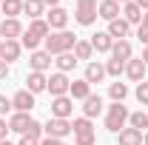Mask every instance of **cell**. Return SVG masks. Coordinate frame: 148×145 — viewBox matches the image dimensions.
Masks as SVG:
<instances>
[{
  "instance_id": "c3c4849f",
  "label": "cell",
  "mask_w": 148,
  "mask_h": 145,
  "mask_svg": "<svg viewBox=\"0 0 148 145\" xmlns=\"http://www.w3.org/2000/svg\"><path fill=\"white\" fill-rule=\"evenodd\" d=\"M0 51H3V40H0Z\"/></svg>"
},
{
  "instance_id": "7c38bea8",
  "label": "cell",
  "mask_w": 148,
  "mask_h": 145,
  "mask_svg": "<svg viewBox=\"0 0 148 145\" xmlns=\"http://www.w3.org/2000/svg\"><path fill=\"white\" fill-rule=\"evenodd\" d=\"M145 71H148V66L143 60H134V57H131L128 63H125V74H128L131 83H143V80H145Z\"/></svg>"
},
{
  "instance_id": "d6a6232c",
  "label": "cell",
  "mask_w": 148,
  "mask_h": 145,
  "mask_svg": "<svg viewBox=\"0 0 148 145\" xmlns=\"http://www.w3.org/2000/svg\"><path fill=\"white\" fill-rule=\"evenodd\" d=\"M71 128H74V134H80V131H94V125H91V120H88V117H80V120H74Z\"/></svg>"
},
{
  "instance_id": "1f68e13d",
  "label": "cell",
  "mask_w": 148,
  "mask_h": 145,
  "mask_svg": "<svg viewBox=\"0 0 148 145\" xmlns=\"http://www.w3.org/2000/svg\"><path fill=\"white\" fill-rule=\"evenodd\" d=\"M94 142H97L94 131H80V134H74V145H94Z\"/></svg>"
},
{
  "instance_id": "52a82bcc",
  "label": "cell",
  "mask_w": 148,
  "mask_h": 145,
  "mask_svg": "<svg viewBox=\"0 0 148 145\" xmlns=\"http://www.w3.org/2000/svg\"><path fill=\"white\" fill-rule=\"evenodd\" d=\"M46 23H49V29H51V31H66V26H69V12H66V9H60V6H54V9H49Z\"/></svg>"
},
{
  "instance_id": "4dcf8cb0",
  "label": "cell",
  "mask_w": 148,
  "mask_h": 145,
  "mask_svg": "<svg viewBox=\"0 0 148 145\" xmlns=\"http://www.w3.org/2000/svg\"><path fill=\"white\" fill-rule=\"evenodd\" d=\"M123 71H125V63H123V60H114V57H111L108 63H106V74H111V77H120Z\"/></svg>"
},
{
  "instance_id": "484cf974",
  "label": "cell",
  "mask_w": 148,
  "mask_h": 145,
  "mask_svg": "<svg viewBox=\"0 0 148 145\" xmlns=\"http://www.w3.org/2000/svg\"><path fill=\"white\" fill-rule=\"evenodd\" d=\"M54 66H57V71H71L74 66H77V57H74V51H66V54H57L54 57Z\"/></svg>"
},
{
  "instance_id": "ba28073f",
  "label": "cell",
  "mask_w": 148,
  "mask_h": 145,
  "mask_svg": "<svg viewBox=\"0 0 148 145\" xmlns=\"http://www.w3.org/2000/svg\"><path fill=\"white\" fill-rule=\"evenodd\" d=\"M74 111V100L66 94V97H54L51 100V117H57V120H69Z\"/></svg>"
},
{
  "instance_id": "f1b7e54d",
  "label": "cell",
  "mask_w": 148,
  "mask_h": 145,
  "mask_svg": "<svg viewBox=\"0 0 148 145\" xmlns=\"http://www.w3.org/2000/svg\"><path fill=\"white\" fill-rule=\"evenodd\" d=\"M108 97L114 103H123V100L128 97V85H125V83H111L108 85Z\"/></svg>"
},
{
  "instance_id": "2e32d148",
  "label": "cell",
  "mask_w": 148,
  "mask_h": 145,
  "mask_svg": "<svg viewBox=\"0 0 148 145\" xmlns=\"http://www.w3.org/2000/svg\"><path fill=\"white\" fill-rule=\"evenodd\" d=\"M26 91H32V94H40V91H46V85H49V77L40 71H29V77H26Z\"/></svg>"
},
{
  "instance_id": "f546056e",
  "label": "cell",
  "mask_w": 148,
  "mask_h": 145,
  "mask_svg": "<svg viewBox=\"0 0 148 145\" xmlns=\"http://www.w3.org/2000/svg\"><path fill=\"white\" fill-rule=\"evenodd\" d=\"M131 128H137V131H143V128H148V114L145 111H137V114H131L128 117Z\"/></svg>"
},
{
  "instance_id": "8992f818",
  "label": "cell",
  "mask_w": 148,
  "mask_h": 145,
  "mask_svg": "<svg viewBox=\"0 0 148 145\" xmlns=\"http://www.w3.org/2000/svg\"><path fill=\"white\" fill-rule=\"evenodd\" d=\"M69 88H71V80H69L63 71H57V74H51V77H49L46 91H49L51 97H66V94H69Z\"/></svg>"
},
{
  "instance_id": "f6af8a7d",
  "label": "cell",
  "mask_w": 148,
  "mask_h": 145,
  "mask_svg": "<svg viewBox=\"0 0 148 145\" xmlns=\"http://www.w3.org/2000/svg\"><path fill=\"white\" fill-rule=\"evenodd\" d=\"M143 145H148V131H145V134H143Z\"/></svg>"
},
{
  "instance_id": "f35d334b",
  "label": "cell",
  "mask_w": 148,
  "mask_h": 145,
  "mask_svg": "<svg viewBox=\"0 0 148 145\" xmlns=\"http://www.w3.org/2000/svg\"><path fill=\"white\" fill-rule=\"evenodd\" d=\"M6 77H9V63L0 60V80H6Z\"/></svg>"
},
{
  "instance_id": "6da1fadb",
  "label": "cell",
  "mask_w": 148,
  "mask_h": 145,
  "mask_svg": "<svg viewBox=\"0 0 148 145\" xmlns=\"http://www.w3.org/2000/svg\"><path fill=\"white\" fill-rule=\"evenodd\" d=\"M43 43H46V51L51 57H57V54H66V51H74L77 37H74L71 31H51Z\"/></svg>"
},
{
  "instance_id": "d4e9b609",
  "label": "cell",
  "mask_w": 148,
  "mask_h": 145,
  "mask_svg": "<svg viewBox=\"0 0 148 145\" xmlns=\"http://www.w3.org/2000/svg\"><path fill=\"white\" fill-rule=\"evenodd\" d=\"M123 20H125L128 26H131V23H143V9H140L134 0L125 3V6H123Z\"/></svg>"
},
{
  "instance_id": "7a4b0ae2",
  "label": "cell",
  "mask_w": 148,
  "mask_h": 145,
  "mask_svg": "<svg viewBox=\"0 0 148 145\" xmlns=\"http://www.w3.org/2000/svg\"><path fill=\"white\" fill-rule=\"evenodd\" d=\"M49 34H51V29H49V23H46V20H32V23H29V29H26L23 37H20V46H26V49H32V51H34V49H37V46H40Z\"/></svg>"
},
{
  "instance_id": "74e56055",
  "label": "cell",
  "mask_w": 148,
  "mask_h": 145,
  "mask_svg": "<svg viewBox=\"0 0 148 145\" xmlns=\"http://www.w3.org/2000/svg\"><path fill=\"white\" fill-rule=\"evenodd\" d=\"M40 145H66V142H63V140H51V137H43Z\"/></svg>"
},
{
  "instance_id": "7402d4cb",
  "label": "cell",
  "mask_w": 148,
  "mask_h": 145,
  "mask_svg": "<svg viewBox=\"0 0 148 145\" xmlns=\"http://www.w3.org/2000/svg\"><path fill=\"white\" fill-rule=\"evenodd\" d=\"M91 49L94 51H111V46H114V40H111L108 31H97V34H91Z\"/></svg>"
},
{
  "instance_id": "e0dca14e",
  "label": "cell",
  "mask_w": 148,
  "mask_h": 145,
  "mask_svg": "<svg viewBox=\"0 0 148 145\" xmlns=\"http://www.w3.org/2000/svg\"><path fill=\"white\" fill-rule=\"evenodd\" d=\"M106 31L111 34V40H125L128 31H131V26H128L123 17H117V20H111V23H108V29H106Z\"/></svg>"
},
{
  "instance_id": "7bdbcfd3",
  "label": "cell",
  "mask_w": 148,
  "mask_h": 145,
  "mask_svg": "<svg viewBox=\"0 0 148 145\" xmlns=\"http://www.w3.org/2000/svg\"><path fill=\"white\" fill-rule=\"evenodd\" d=\"M143 29H148V12H143V23H140Z\"/></svg>"
},
{
  "instance_id": "5b68a950",
  "label": "cell",
  "mask_w": 148,
  "mask_h": 145,
  "mask_svg": "<svg viewBox=\"0 0 148 145\" xmlns=\"http://www.w3.org/2000/svg\"><path fill=\"white\" fill-rule=\"evenodd\" d=\"M43 131H46V137H51V140H63V137L74 134L71 122H69V120H57V117H51V120L43 125Z\"/></svg>"
},
{
  "instance_id": "ab89813d",
  "label": "cell",
  "mask_w": 148,
  "mask_h": 145,
  "mask_svg": "<svg viewBox=\"0 0 148 145\" xmlns=\"http://www.w3.org/2000/svg\"><path fill=\"white\" fill-rule=\"evenodd\" d=\"M17 145H40V142H37V140H29V137H20Z\"/></svg>"
},
{
  "instance_id": "4fadbf2b",
  "label": "cell",
  "mask_w": 148,
  "mask_h": 145,
  "mask_svg": "<svg viewBox=\"0 0 148 145\" xmlns=\"http://www.w3.org/2000/svg\"><path fill=\"white\" fill-rule=\"evenodd\" d=\"M51 63H54V60H51V54H49V51H32V57H29L32 71H40V74H46V68H49Z\"/></svg>"
},
{
  "instance_id": "9c48e42d",
  "label": "cell",
  "mask_w": 148,
  "mask_h": 145,
  "mask_svg": "<svg viewBox=\"0 0 148 145\" xmlns=\"http://www.w3.org/2000/svg\"><path fill=\"white\" fill-rule=\"evenodd\" d=\"M12 108L17 111V114H29V111L34 108V94L32 91H17L14 97H12Z\"/></svg>"
},
{
  "instance_id": "44dd1931",
  "label": "cell",
  "mask_w": 148,
  "mask_h": 145,
  "mask_svg": "<svg viewBox=\"0 0 148 145\" xmlns=\"http://www.w3.org/2000/svg\"><path fill=\"white\" fill-rule=\"evenodd\" d=\"M117 140L120 145H143V131H137V128H123L120 134H117Z\"/></svg>"
},
{
  "instance_id": "bcb514c9",
  "label": "cell",
  "mask_w": 148,
  "mask_h": 145,
  "mask_svg": "<svg viewBox=\"0 0 148 145\" xmlns=\"http://www.w3.org/2000/svg\"><path fill=\"white\" fill-rule=\"evenodd\" d=\"M117 3H120V6H125V3H131V0H117Z\"/></svg>"
},
{
  "instance_id": "83f0119b",
  "label": "cell",
  "mask_w": 148,
  "mask_h": 145,
  "mask_svg": "<svg viewBox=\"0 0 148 145\" xmlns=\"http://www.w3.org/2000/svg\"><path fill=\"white\" fill-rule=\"evenodd\" d=\"M91 54H94L91 43H88V40H77V46H74V57H77V63H80V60H91Z\"/></svg>"
},
{
  "instance_id": "8d00e7d4",
  "label": "cell",
  "mask_w": 148,
  "mask_h": 145,
  "mask_svg": "<svg viewBox=\"0 0 148 145\" xmlns=\"http://www.w3.org/2000/svg\"><path fill=\"white\" fill-rule=\"evenodd\" d=\"M6 134H9V122H6V120L0 117V142L6 140Z\"/></svg>"
},
{
  "instance_id": "681fc988",
  "label": "cell",
  "mask_w": 148,
  "mask_h": 145,
  "mask_svg": "<svg viewBox=\"0 0 148 145\" xmlns=\"http://www.w3.org/2000/svg\"><path fill=\"white\" fill-rule=\"evenodd\" d=\"M0 3H3V0H0Z\"/></svg>"
},
{
  "instance_id": "7dc6e473",
  "label": "cell",
  "mask_w": 148,
  "mask_h": 145,
  "mask_svg": "<svg viewBox=\"0 0 148 145\" xmlns=\"http://www.w3.org/2000/svg\"><path fill=\"white\" fill-rule=\"evenodd\" d=\"M0 145H14V142H9V140H3V142H0Z\"/></svg>"
},
{
  "instance_id": "cb8c5ba5",
  "label": "cell",
  "mask_w": 148,
  "mask_h": 145,
  "mask_svg": "<svg viewBox=\"0 0 148 145\" xmlns=\"http://www.w3.org/2000/svg\"><path fill=\"white\" fill-rule=\"evenodd\" d=\"M88 94H91V85L86 83V77H83V80H74L71 88H69V97H71V100H86Z\"/></svg>"
},
{
  "instance_id": "ac0fdd59",
  "label": "cell",
  "mask_w": 148,
  "mask_h": 145,
  "mask_svg": "<svg viewBox=\"0 0 148 145\" xmlns=\"http://www.w3.org/2000/svg\"><path fill=\"white\" fill-rule=\"evenodd\" d=\"M46 3L43 0H23V14H29V20H43Z\"/></svg>"
},
{
  "instance_id": "4316f807",
  "label": "cell",
  "mask_w": 148,
  "mask_h": 145,
  "mask_svg": "<svg viewBox=\"0 0 148 145\" xmlns=\"http://www.w3.org/2000/svg\"><path fill=\"white\" fill-rule=\"evenodd\" d=\"M0 9L6 17H17V14H23V0H3Z\"/></svg>"
},
{
  "instance_id": "d590c367",
  "label": "cell",
  "mask_w": 148,
  "mask_h": 145,
  "mask_svg": "<svg viewBox=\"0 0 148 145\" xmlns=\"http://www.w3.org/2000/svg\"><path fill=\"white\" fill-rule=\"evenodd\" d=\"M137 37H140V43H143V46H148V29L140 26V29H137Z\"/></svg>"
},
{
  "instance_id": "9a60e30c",
  "label": "cell",
  "mask_w": 148,
  "mask_h": 145,
  "mask_svg": "<svg viewBox=\"0 0 148 145\" xmlns=\"http://www.w3.org/2000/svg\"><path fill=\"white\" fill-rule=\"evenodd\" d=\"M100 111H103V97H100V94H88V97L83 100V117L91 120V117H97Z\"/></svg>"
},
{
  "instance_id": "e575fe53",
  "label": "cell",
  "mask_w": 148,
  "mask_h": 145,
  "mask_svg": "<svg viewBox=\"0 0 148 145\" xmlns=\"http://www.w3.org/2000/svg\"><path fill=\"white\" fill-rule=\"evenodd\" d=\"M9 111H12V100L0 94V117H3V114H9Z\"/></svg>"
},
{
  "instance_id": "8fae6325",
  "label": "cell",
  "mask_w": 148,
  "mask_h": 145,
  "mask_svg": "<svg viewBox=\"0 0 148 145\" xmlns=\"http://www.w3.org/2000/svg\"><path fill=\"white\" fill-rule=\"evenodd\" d=\"M0 37H6V40H17L23 37V26H20L17 17H6L0 23Z\"/></svg>"
},
{
  "instance_id": "b9f144b4",
  "label": "cell",
  "mask_w": 148,
  "mask_h": 145,
  "mask_svg": "<svg viewBox=\"0 0 148 145\" xmlns=\"http://www.w3.org/2000/svg\"><path fill=\"white\" fill-rule=\"evenodd\" d=\"M43 3H46L49 9H54V6H60V0H43Z\"/></svg>"
},
{
  "instance_id": "ffe728a7",
  "label": "cell",
  "mask_w": 148,
  "mask_h": 145,
  "mask_svg": "<svg viewBox=\"0 0 148 145\" xmlns=\"http://www.w3.org/2000/svg\"><path fill=\"white\" fill-rule=\"evenodd\" d=\"M131 54H134V51H131V43H128V40H114V46H111V57H114V60L128 63Z\"/></svg>"
},
{
  "instance_id": "d6986e66",
  "label": "cell",
  "mask_w": 148,
  "mask_h": 145,
  "mask_svg": "<svg viewBox=\"0 0 148 145\" xmlns=\"http://www.w3.org/2000/svg\"><path fill=\"white\" fill-rule=\"evenodd\" d=\"M20 40H3V51H0V60H6V63H14L20 57Z\"/></svg>"
},
{
  "instance_id": "5bb4252c",
  "label": "cell",
  "mask_w": 148,
  "mask_h": 145,
  "mask_svg": "<svg viewBox=\"0 0 148 145\" xmlns=\"http://www.w3.org/2000/svg\"><path fill=\"white\" fill-rule=\"evenodd\" d=\"M97 14H100V17L103 20H117L120 17V3H117V0H103V3H97Z\"/></svg>"
},
{
  "instance_id": "60d3db41",
  "label": "cell",
  "mask_w": 148,
  "mask_h": 145,
  "mask_svg": "<svg viewBox=\"0 0 148 145\" xmlns=\"http://www.w3.org/2000/svg\"><path fill=\"white\" fill-rule=\"evenodd\" d=\"M134 3H137V6L143 9V12H148V0H134Z\"/></svg>"
},
{
  "instance_id": "ee69618b",
  "label": "cell",
  "mask_w": 148,
  "mask_h": 145,
  "mask_svg": "<svg viewBox=\"0 0 148 145\" xmlns=\"http://www.w3.org/2000/svg\"><path fill=\"white\" fill-rule=\"evenodd\" d=\"M140 60H143V63H145V66H148V46H145V49H143V57H140Z\"/></svg>"
},
{
  "instance_id": "3957f363",
  "label": "cell",
  "mask_w": 148,
  "mask_h": 145,
  "mask_svg": "<svg viewBox=\"0 0 148 145\" xmlns=\"http://www.w3.org/2000/svg\"><path fill=\"white\" fill-rule=\"evenodd\" d=\"M128 108L123 105V103H114V105H108V114H106V128H108L111 134H120L123 128H125V122H128Z\"/></svg>"
},
{
  "instance_id": "836d02e7",
  "label": "cell",
  "mask_w": 148,
  "mask_h": 145,
  "mask_svg": "<svg viewBox=\"0 0 148 145\" xmlns=\"http://www.w3.org/2000/svg\"><path fill=\"white\" fill-rule=\"evenodd\" d=\"M134 94H137V100H140L143 105H148V83H145V80L137 83V91H134Z\"/></svg>"
},
{
  "instance_id": "277c9868",
  "label": "cell",
  "mask_w": 148,
  "mask_h": 145,
  "mask_svg": "<svg viewBox=\"0 0 148 145\" xmlns=\"http://www.w3.org/2000/svg\"><path fill=\"white\" fill-rule=\"evenodd\" d=\"M97 17H100V14H97V0H77L74 20H77L80 26H91Z\"/></svg>"
},
{
  "instance_id": "603a6c76",
  "label": "cell",
  "mask_w": 148,
  "mask_h": 145,
  "mask_svg": "<svg viewBox=\"0 0 148 145\" xmlns=\"http://www.w3.org/2000/svg\"><path fill=\"white\" fill-rule=\"evenodd\" d=\"M106 80V66H100V63H88L86 66V83L94 85V83H103Z\"/></svg>"
},
{
  "instance_id": "30bf717a",
  "label": "cell",
  "mask_w": 148,
  "mask_h": 145,
  "mask_svg": "<svg viewBox=\"0 0 148 145\" xmlns=\"http://www.w3.org/2000/svg\"><path fill=\"white\" fill-rule=\"evenodd\" d=\"M32 125H34V117H29V114H14V117L9 120V131H14L20 137H26Z\"/></svg>"
}]
</instances>
